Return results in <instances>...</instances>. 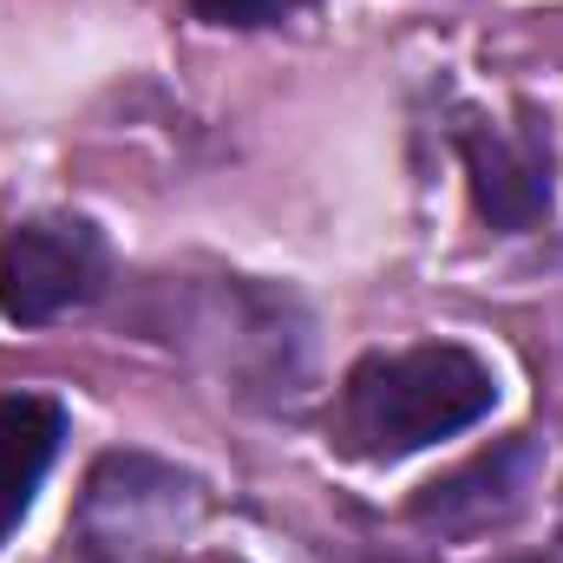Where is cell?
<instances>
[{
	"instance_id": "6da1fadb",
	"label": "cell",
	"mask_w": 563,
	"mask_h": 563,
	"mask_svg": "<svg viewBox=\"0 0 563 563\" xmlns=\"http://www.w3.org/2000/svg\"><path fill=\"white\" fill-rule=\"evenodd\" d=\"M498 407V380L472 347L452 341H426L400 354H367L334 407V439L354 459H407L432 439H452L465 426H478Z\"/></svg>"
},
{
	"instance_id": "7a4b0ae2",
	"label": "cell",
	"mask_w": 563,
	"mask_h": 563,
	"mask_svg": "<svg viewBox=\"0 0 563 563\" xmlns=\"http://www.w3.org/2000/svg\"><path fill=\"white\" fill-rule=\"evenodd\" d=\"M203 525V485L151 452H106L86 472L73 544L86 563H139L177 551Z\"/></svg>"
},
{
	"instance_id": "3957f363",
	"label": "cell",
	"mask_w": 563,
	"mask_h": 563,
	"mask_svg": "<svg viewBox=\"0 0 563 563\" xmlns=\"http://www.w3.org/2000/svg\"><path fill=\"white\" fill-rule=\"evenodd\" d=\"M106 236L86 217H33L0 236V314L20 328L59 321L106 288Z\"/></svg>"
},
{
	"instance_id": "277c9868",
	"label": "cell",
	"mask_w": 563,
	"mask_h": 563,
	"mask_svg": "<svg viewBox=\"0 0 563 563\" xmlns=\"http://www.w3.org/2000/svg\"><path fill=\"white\" fill-rule=\"evenodd\" d=\"M459 157L472 177V203L492 230L518 236L551 210V132L538 112H518V125H459Z\"/></svg>"
},
{
	"instance_id": "5b68a950",
	"label": "cell",
	"mask_w": 563,
	"mask_h": 563,
	"mask_svg": "<svg viewBox=\"0 0 563 563\" xmlns=\"http://www.w3.org/2000/svg\"><path fill=\"white\" fill-rule=\"evenodd\" d=\"M538 478H544V445L531 432H518V439L465 459L459 472L432 478L420 498H413V525L420 531H439V538H485V531L511 525L531 505Z\"/></svg>"
},
{
	"instance_id": "8992f818",
	"label": "cell",
	"mask_w": 563,
	"mask_h": 563,
	"mask_svg": "<svg viewBox=\"0 0 563 563\" xmlns=\"http://www.w3.org/2000/svg\"><path fill=\"white\" fill-rule=\"evenodd\" d=\"M59 439H66L59 400H46V394H7L0 400V544L26 518L46 465L59 459Z\"/></svg>"
},
{
	"instance_id": "52a82bcc",
	"label": "cell",
	"mask_w": 563,
	"mask_h": 563,
	"mask_svg": "<svg viewBox=\"0 0 563 563\" xmlns=\"http://www.w3.org/2000/svg\"><path fill=\"white\" fill-rule=\"evenodd\" d=\"M301 7H314V0H190V13L210 26H276Z\"/></svg>"
},
{
	"instance_id": "ba28073f",
	"label": "cell",
	"mask_w": 563,
	"mask_h": 563,
	"mask_svg": "<svg viewBox=\"0 0 563 563\" xmlns=\"http://www.w3.org/2000/svg\"><path fill=\"white\" fill-rule=\"evenodd\" d=\"M518 563H558V558H518Z\"/></svg>"
}]
</instances>
